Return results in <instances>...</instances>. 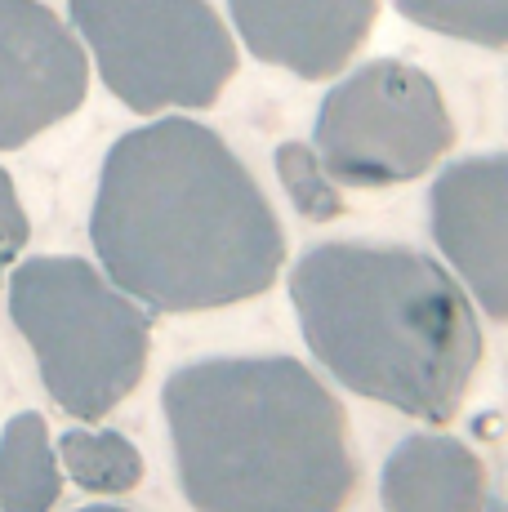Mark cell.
Segmentation results:
<instances>
[{"instance_id":"1","label":"cell","mask_w":508,"mask_h":512,"mask_svg":"<svg viewBox=\"0 0 508 512\" xmlns=\"http://www.w3.org/2000/svg\"><path fill=\"white\" fill-rule=\"evenodd\" d=\"M90 241L103 272L152 312L254 299L286 263V232L241 156L188 116L130 130L107 152Z\"/></svg>"},{"instance_id":"2","label":"cell","mask_w":508,"mask_h":512,"mask_svg":"<svg viewBox=\"0 0 508 512\" xmlns=\"http://www.w3.org/2000/svg\"><path fill=\"white\" fill-rule=\"evenodd\" d=\"M197 512H344L357 486L335 392L295 357H210L161 392Z\"/></svg>"},{"instance_id":"3","label":"cell","mask_w":508,"mask_h":512,"mask_svg":"<svg viewBox=\"0 0 508 512\" xmlns=\"http://www.w3.org/2000/svg\"><path fill=\"white\" fill-rule=\"evenodd\" d=\"M290 303L326 374L410 419H451L482 361L477 303L410 245H312L290 272Z\"/></svg>"},{"instance_id":"4","label":"cell","mask_w":508,"mask_h":512,"mask_svg":"<svg viewBox=\"0 0 508 512\" xmlns=\"http://www.w3.org/2000/svg\"><path fill=\"white\" fill-rule=\"evenodd\" d=\"M9 317L32 343L45 392L72 419H103L148 370L152 321L85 259L41 254L9 272Z\"/></svg>"},{"instance_id":"5","label":"cell","mask_w":508,"mask_h":512,"mask_svg":"<svg viewBox=\"0 0 508 512\" xmlns=\"http://www.w3.org/2000/svg\"><path fill=\"white\" fill-rule=\"evenodd\" d=\"M103 85L130 112L210 107L237 76V45L205 0H72Z\"/></svg>"},{"instance_id":"6","label":"cell","mask_w":508,"mask_h":512,"mask_svg":"<svg viewBox=\"0 0 508 512\" xmlns=\"http://www.w3.org/2000/svg\"><path fill=\"white\" fill-rule=\"evenodd\" d=\"M455 143V121L428 72L375 58L321 98L312 147L339 187H393L428 174Z\"/></svg>"},{"instance_id":"7","label":"cell","mask_w":508,"mask_h":512,"mask_svg":"<svg viewBox=\"0 0 508 512\" xmlns=\"http://www.w3.org/2000/svg\"><path fill=\"white\" fill-rule=\"evenodd\" d=\"M90 90L85 49L41 0H0V152L32 143Z\"/></svg>"},{"instance_id":"8","label":"cell","mask_w":508,"mask_h":512,"mask_svg":"<svg viewBox=\"0 0 508 512\" xmlns=\"http://www.w3.org/2000/svg\"><path fill=\"white\" fill-rule=\"evenodd\" d=\"M428 228L468 299L508 326V152L446 165L428 192Z\"/></svg>"},{"instance_id":"9","label":"cell","mask_w":508,"mask_h":512,"mask_svg":"<svg viewBox=\"0 0 508 512\" xmlns=\"http://www.w3.org/2000/svg\"><path fill=\"white\" fill-rule=\"evenodd\" d=\"M232 27L254 58L326 81L366 45L379 0H228Z\"/></svg>"},{"instance_id":"10","label":"cell","mask_w":508,"mask_h":512,"mask_svg":"<svg viewBox=\"0 0 508 512\" xmlns=\"http://www.w3.org/2000/svg\"><path fill=\"white\" fill-rule=\"evenodd\" d=\"M384 512H491V477L451 432H410L379 472Z\"/></svg>"},{"instance_id":"11","label":"cell","mask_w":508,"mask_h":512,"mask_svg":"<svg viewBox=\"0 0 508 512\" xmlns=\"http://www.w3.org/2000/svg\"><path fill=\"white\" fill-rule=\"evenodd\" d=\"M63 495V464L41 415L23 410L0 432V512H50Z\"/></svg>"},{"instance_id":"12","label":"cell","mask_w":508,"mask_h":512,"mask_svg":"<svg viewBox=\"0 0 508 512\" xmlns=\"http://www.w3.org/2000/svg\"><path fill=\"white\" fill-rule=\"evenodd\" d=\"M58 464L90 495H125L143 481V455L112 428H67L58 437Z\"/></svg>"},{"instance_id":"13","label":"cell","mask_w":508,"mask_h":512,"mask_svg":"<svg viewBox=\"0 0 508 512\" xmlns=\"http://www.w3.org/2000/svg\"><path fill=\"white\" fill-rule=\"evenodd\" d=\"M415 27L482 49H508V0H393Z\"/></svg>"},{"instance_id":"14","label":"cell","mask_w":508,"mask_h":512,"mask_svg":"<svg viewBox=\"0 0 508 512\" xmlns=\"http://www.w3.org/2000/svg\"><path fill=\"white\" fill-rule=\"evenodd\" d=\"M272 165H277V179L286 187L290 205L299 210V219L308 223H330L344 214V192H339V183L330 179L326 161L317 156V147L312 143H281L277 156H272Z\"/></svg>"},{"instance_id":"15","label":"cell","mask_w":508,"mask_h":512,"mask_svg":"<svg viewBox=\"0 0 508 512\" xmlns=\"http://www.w3.org/2000/svg\"><path fill=\"white\" fill-rule=\"evenodd\" d=\"M27 245V214L18 205V192H14V179L0 170V281L5 272L14 268V259L23 254Z\"/></svg>"},{"instance_id":"16","label":"cell","mask_w":508,"mask_h":512,"mask_svg":"<svg viewBox=\"0 0 508 512\" xmlns=\"http://www.w3.org/2000/svg\"><path fill=\"white\" fill-rule=\"evenodd\" d=\"M76 512H125V508H76Z\"/></svg>"}]
</instances>
